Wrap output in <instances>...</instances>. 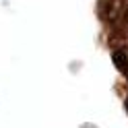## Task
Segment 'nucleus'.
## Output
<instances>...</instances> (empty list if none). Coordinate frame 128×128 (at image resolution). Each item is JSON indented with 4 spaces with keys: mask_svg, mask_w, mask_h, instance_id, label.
<instances>
[{
    "mask_svg": "<svg viewBox=\"0 0 128 128\" xmlns=\"http://www.w3.org/2000/svg\"><path fill=\"white\" fill-rule=\"evenodd\" d=\"M114 64L124 74H128V52L126 50H116L114 52Z\"/></svg>",
    "mask_w": 128,
    "mask_h": 128,
    "instance_id": "f257e3e1",
    "label": "nucleus"
}]
</instances>
